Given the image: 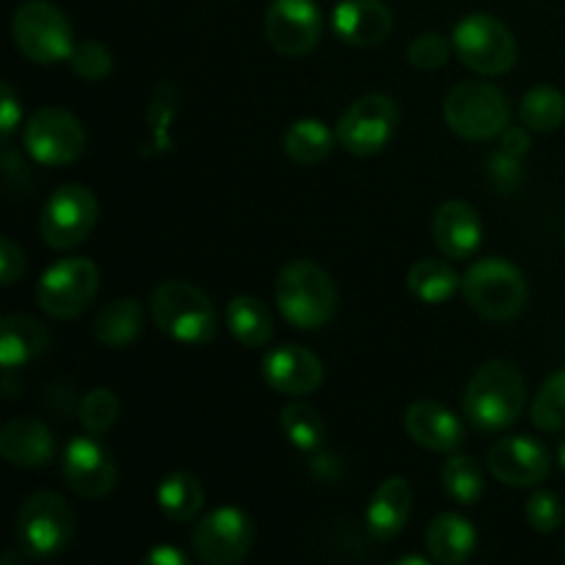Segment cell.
<instances>
[{
  "label": "cell",
  "mask_w": 565,
  "mask_h": 565,
  "mask_svg": "<svg viewBox=\"0 0 565 565\" xmlns=\"http://www.w3.org/2000/svg\"><path fill=\"white\" fill-rule=\"evenodd\" d=\"M527 406L522 370L508 359H491L463 392V417L483 434H500L522 417Z\"/></svg>",
  "instance_id": "obj_1"
},
{
  "label": "cell",
  "mask_w": 565,
  "mask_h": 565,
  "mask_svg": "<svg viewBox=\"0 0 565 565\" xmlns=\"http://www.w3.org/2000/svg\"><path fill=\"white\" fill-rule=\"evenodd\" d=\"M149 312L154 326L182 345H207L218 334V312L204 290L191 281H163L152 290Z\"/></svg>",
  "instance_id": "obj_2"
},
{
  "label": "cell",
  "mask_w": 565,
  "mask_h": 565,
  "mask_svg": "<svg viewBox=\"0 0 565 565\" xmlns=\"http://www.w3.org/2000/svg\"><path fill=\"white\" fill-rule=\"evenodd\" d=\"M276 303L287 323L296 329H323L337 312V287L320 265L309 259H292L279 270Z\"/></svg>",
  "instance_id": "obj_3"
},
{
  "label": "cell",
  "mask_w": 565,
  "mask_h": 565,
  "mask_svg": "<svg viewBox=\"0 0 565 565\" xmlns=\"http://www.w3.org/2000/svg\"><path fill=\"white\" fill-rule=\"evenodd\" d=\"M463 298L469 307L491 323H508L527 307L530 287L516 265L500 257H483L463 276Z\"/></svg>",
  "instance_id": "obj_4"
},
{
  "label": "cell",
  "mask_w": 565,
  "mask_h": 565,
  "mask_svg": "<svg viewBox=\"0 0 565 565\" xmlns=\"http://www.w3.org/2000/svg\"><path fill=\"white\" fill-rule=\"evenodd\" d=\"M14 535L17 544L33 557H55L75 539V511L61 494L39 489L22 500Z\"/></svg>",
  "instance_id": "obj_5"
},
{
  "label": "cell",
  "mask_w": 565,
  "mask_h": 565,
  "mask_svg": "<svg viewBox=\"0 0 565 565\" xmlns=\"http://www.w3.org/2000/svg\"><path fill=\"white\" fill-rule=\"evenodd\" d=\"M445 121L467 141H489L511 125V105L494 83L467 81L447 94Z\"/></svg>",
  "instance_id": "obj_6"
},
{
  "label": "cell",
  "mask_w": 565,
  "mask_h": 565,
  "mask_svg": "<svg viewBox=\"0 0 565 565\" xmlns=\"http://www.w3.org/2000/svg\"><path fill=\"white\" fill-rule=\"evenodd\" d=\"M11 36L17 50L33 64H61L75 50L70 20L58 6L47 0H25L14 11Z\"/></svg>",
  "instance_id": "obj_7"
},
{
  "label": "cell",
  "mask_w": 565,
  "mask_h": 565,
  "mask_svg": "<svg viewBox=\"0 0 565 565\" xmlns=\"http://www.w3.org/2000/svg\"><path fill=\"white\" fill-rule=\"evenodd\" d=\"M452 47L461 58L463 66H469L478 75H505L513 70L519 58L516 39L513 31L491 14H469L452 31Z\"/></svg>",
  "instance_id": "obj_8"
},
{
  "label": "cell",
  "mask_w": 565,
  "mask_h": 565,
  "mask_svg": "<svg viewBox=\"0 0 565 565\" xmlns=\"http://www.w3.org/2000/svg\"><path fill=\"white\" fill-rule=\"evenodd\" d=\"M401 125V108L390 94H364L337 121V143L356 158H370L390 147Z\"/></svg>",
  "instance_id": "obj_9"
},
{
  "label": "cell",
  "mask_w": 565,
  "mask_h": 565,
  "mask_svg": "<svg viewBox=\"0 0 565 565\" xmlns=\"http://www.w3.org/2000/svg\"><path fill=\"white\" fill-rule=\"evenodd\" d=\"M97 290V265L86 257H70L44 270L36 285V303L50 318L72 320L94 301Z\"/></svg>",
  "instance_id": "obj_10"
},
{
  "label": "cell",
  "mask_w": 565,
  "mask_h": 565,
  "mask_svg": "<svg viewBox=\"0 0 565 565\" xmlns=\"http://www.w3.org/2000/svg\"><path fill=\"white\" fill-rule=\"evenodd\" d=\"M99 204L94 193L83 185H61L53 196L44 202L42 218H39V232L42 241L55 252L75 248L92 235L97 224Z\"/></svg>",
  "instance_id": "obj_11"
},
{
  "label": "cell",
  "mask_w": 565,
  "mask_h": 565,
  "mask_svg": "<svg viewBox=\"0 0 565 565\" xmlns=\"http://www.w3.org/2000/svg\"><path fill=\"white\" fill-rule=\"evenodd\" d=\"M25 152L42 166L75 163L86 152V130L81 119L64 108H42L22 132Z\"/></svg>",
  "instance_id": "obj_12"
},
{
  "label": "cell",
  "mask_w": 565,
  "mask_h": 565,
  "mask_svg": "<svg viewBox=\"0 0 565 565\" xmlns=\"http://www.w3.org/2000/svg\"><path fill=\"white\" fill-rule=\"evenodd\" d=\"M193 552L207 565H232L252 552L254 522L241 508H218L196 524L191 535Z\"/></svg>",
  "instance_id": "obj_13"
},
{
  "label": "cell",
  "mask_w": 565,
  "mask_h": 565,
  "mask_svg": "<svg viewBox=\"0 0 565 565\" xmlns=\"http://www.w3.org/2000/svg\"><path fill=\"white\" fill-rule=\"evenodd\" d=\"M323 36V14L315 0H274L265 11V39L287 58L312 53Z\"/></svg>",
  "instance_id": "obj_14"
},
{
  "label": "cell",
  "mask_w": 565,
  "mask_h": 565,
  "mask_svg": "<svg viewBox=\"0 0 565 565\" xmlns=\"http://www.w3.org/2000/svg\"><path fill=\"white\" fill-rule=\"evenodd\" d=\"M61 475L83 500H103L116 486V463L94 434L75 436L61 456Z\"/></svg>",
  "instance_id": "obj_15"
},
{
  "label": "cell",
  "mask_w": 565,
  "mask_h": 565,
  "mask_svg": "<svg viewBox=\"0 0 565 565\" xmlns=\"http://www.w3.org/2000/svg\"><path fill=\"white\" fill-rule=\"evenodd\" d=\"M486 463H489L491 478L513 489H524V486H539L550 478L552 456L539 439L508 436L491 447Z\"/></svg>",
  "instance_id": "obj_16"
},
{
  "label": "cell",
  "mask_w": 565,
  "mask_h": 565,
  "mask_svg": "<svg viewBox=\"0 0 565 565\" xmlns=\"http://www.w3.org/2000/svg\"><path fill=\"white\" fill-rule=\"evenodd\" d=\"M265 384L281 395H312L323 384V364L301 345H279L263 359Z\"/></svg>",
  "instance_id": "obj_17"
},
{
  "label": "cell",
  "mask_w": 565,
  "mask_h": 565,
  "mask_svg": "<svg viewBox=\"0 0 565 565\" xmlns=\"http://www.w3.org/2000/svg\"><path fill=\"white\" fill-rule=\"evenodd\" d=\"M331 28L351 47H379L395 28V14L384 0H342L331 14Z\"/></svg>",
  "instance_id": "obj_18"
},
{
  "label": "cell",
  "mask_w": 565,
  "mask_h": 565,
  "mask_svg": "<svg viewBox=\"0 0 565 565\" xmlns=\"http://www.w3.org/2000/svg\"><path fill=\"white\" fill-rule=\"evenodd\" d=\"M406 434L430 452H456L463 445V423L456 412L436 401H417L406 408Z\"/></svg>",
  "instance_id": "obj_19"
},
{
  "label": "cell",
  "mask_w": 565,
  "mask_h": 565,
  "mask_svg": "<svg viewBox=\"0 0 565 565\" xmlns=\"http://www.w3.org/2000/svg\"><path fill=\"white\" fill-rule=\"evenodd\" d=\"M483 241V221L478 210L461 199H450L434 215V243L445 257L467 259L472 257Z\"/></svg>",
  "instance_id": "obj_20"
},
{
  "label": "cell",
  "mask_w": 565,
  "mask_h": 565,
  "mask_svg": "<svg viewBox=\"0 0 565 565\" xmlns=\"http://www.w3.org/2000/svg\"><path fill=\"white\" fill-rule=\"evenodd\" d=\"M0 456L22 469H39L53 461L55 439L44 423L33 417H17L0 430Z\"/></svg>",
  "instance_id": "obj_21"
},
{
  "label": "cell",
  "mask_w": 565,
  "mask_h": 565,
  "mask_svg": "<svg viewBox=\"0 0 565 565\" xmlns=\"http://www.w3.org/2000/svg\"><path fill=\"white\" fill-rule=\"evenodd\" d=\"M414 494L403 478H390L375 489L367 505V530L375 541H392L403 533L412 516Z\"/></svg>",
  "instance_id": "obj_22"
},
{
  "label": "cell",
  "mask_w": 565,
  "mask_h": 565,
  "mask_svg": "<svg viewBox=\"0 0 565 565\" xmlns=\"http://www.w3.org/2000/svg\"><path fill=\"white\" fill-rule=\"evenodd\" d=\"M478 533L461 513H439L425 530V550L430 561L441 565H461L472 557Z\"/></svg>",
  "instance_id": "obj_23"
},
{
  "label": "cell",
  "mask_w": 565,
  "mask_h": 565,
  "mask_svg": "<svg viewBox=\"0 0 565 565\" xmlns=\"http://www.w3.org/2000/svg\"><path fill=\"white\" fill-rule=\"evenodd\" d=\"M50 334L31 315H6L0 323V364L17 370L33 362L47 348Z\"/></svg>",
  "instance_id": "obj_24"
},
{
  "label": "cell",
  "mask_w": 565,
  "mask_h": 565,
  "mask_svg": "<svg viewBox=\"0 0 565 565\" xmlns=\"http://www.w3.org/2000/svg\"><path fill=\"white\" fill-rule=\"evenodd\" d=\"M94 337L105 348H127L141 337L143 307L136 298H119L97 312L92 323Z\"/></svg>",
  "instance_id": "obj_25"
},
{
  "label": "cell",
  "mask_w": 565,
  "mask_h": 565,
  "mask_svg": "<svg viewBox=\"0 0 565 565\" xmlns=\"http://www.w3.org/2000/svg\"><path fill=\"white\" fill-rule=\"evenodd\" d=\"M226 329L241 345L263 348L274 337V315L257 296H235L226 307Z\"/></svg>",
  "instance_id": "obj_26"
},
{
  "label": "cell",
  "mask_w": 565,
  "mask_h": 565,
  "mask_svg": "<svg viewBox=\"0 0 565 565\" xmlns=\"http://www.w3.org/2000/svg\"><path fill=\"white\" fill-rule=\"evenodd\" d=\"M406 281H408V292H412L417 301L430 303V307L447 303L463 285V279L452 270V265L436 257L414 263L412 270H408Z\"/></svg>",
  "instance_id": "obj_27"
},
{
  "label": "cell",
  "mask_w": 565,
  "mask_h": 565,
  "mask_svg": "<svg viewBox=\"0 0 565 565\" xmlns=\"http://www.w3.org/2000/svg\"><path fill=\"white\" fill-rule=\"evenodd\" d=\"M285 154L298 166L323 163L337 143V132L320 119H298L285 132Z\"/></svg>",
  "instance_id": "obj_28"
},
{
  "label": "cell",
  "mask_w": 565,
  "mask_h": 565,
  "mask_svg": "<svg viewBox=\"0 0 565 565\" xmlns=\"http://www.w3.org/2000/svg\"><path fill=\"white\" fill-rule=\"evenodd\" d=\"M204 489L191 472H171L158 486V508L169 522L185 524L202 511Z\"/></svg>",
  "instance_id": "obj_29"
},
{
  "label": "cell",
  "mask_w": 565,
  "mask_h": 565,
  "mask_svg": "<svg viewBox=\"0 0 565 565\" xmlns=\"http://www.w3.org/2000/svg\"><path fill=\"white\" fill-rule=\"evenodd\" d=\"M441 489L458 505H475L486 494V475L475 458L458 456L456 450L441 467Z\"/></svg>",
  "instance_id": "obj_30"
},
{
  "label": "cell",
  "mask_w": 565,
  "mask_h": 565,
  "mask_svg": "<svg viewBox=\"0 0 565 565\" xmlns=\"http://www.w3.org/2000/svg\"><path fill=\"white\" fill-rule=\"evenodd\" d=\"M180 114V88L171 81H160L152 94V105H149L147 125H149V141L143 152H169L171 149V121Z\"/></svg>",
  "instance_id": "obj_31"
},
{
  "label": "cell",
  "mask_w": 565,
  "mask_h": 565,
  "mask_svg": "<svg viewBox=\"0 0 565 565\" xmlns=\"http://www.w3.org/2000/svg\"><path fill=\"white\" fill-rule=\"evenodd\" d=\"M279 423H281V430H285V436L290 439V445L296 447V450L315 456V452L323 447L326 423L312 406H307V403H290V406L281 408Z\"/></svg>",
  "instance_id": "obj_32"
},
{
  "label": "cell",
  "mask_w": 565,
  "mask_h": 565,
  "mask_svg": "<svg viewBox=\"0 0 565 565\" xmlns=\"http://www.w3.org/2000/svg\"><path fill=\"white\" fill-rule=\"evenodd\" d=\"M522 125L533 132H550L565 121V94L552 86H539L522 97Z\"/></svg>",
  "instance_id": "obj_33"
},
{
  "label": "cell",
  "mask_w": 565,
  "mask_h": 565,
  "mask_svg": "<svg viewBox=\"0 0 565 565\" xmlns=\"http://www.w3.org/2000/svg\"><path fill=\"white\" fill-rule=\"evenodd\" d=\"M530 419L539 430L546 434H557L565 430V370H557L555 375L544 381V386L535 395L533 408H530Z\"/></svg>",
  "instance_id": "obj_34"
},
{
  "label": "cell",
  "mask_w": 565,
  "mask_h": 565,
  "mask_svg": "<svg viewBox=\"0 0 565 565\" xmlns=\"http://www.w3.org/2000/svg\"><path fill=\"white\" fill-rule=\"evenodd\" d=\"M77 417H81V425L94 436L108 434L110 428L119 419V397L114 395L105 386H97V390L88 392L86 397L77 406Z\"/></svg>",
  "instance_id": "obj_35"
},
{
  "label": "cell",
  "mask_w": 565,
  "mask_h": 565,
  "mask_svg": "<svg viewBox=\"0 0 565 565\" xmlns=\"http://www.w3.org/2000/svg\"><path fill=\"white\" fill-rule=\"evenodd\" d=\"M70 64L77 77H83V81L88 83H97L110 75V70H114V55H110V50L105 47V44L81 42L72 50Z\"/></svg>",
  "instance_id": "obj_36"
},
{
  "label": "cell",
  "mask_w": 565,
  "mask_h": 565,
  "mask_svg": "<svg viewBox=\"0 0 565 565\" xmlns=\"http://www.w3.org/2000/svg\"><path fill=\"white\" fill-rule=\"evenodd\" d=\"M452 42H447L445 36H439V33H423V36L414 39L412 44H408V64L414 66V70H423V72H434V70H441V66L450 61V53H452Z\"/></svg>",
  "instance_id": "obj_37"
},
{
  "label": "cell",
  "mask_w": 565,
  "mask_h": 565,
  "mask_svg": "<svg viewBox=\"0 0 565 565\" xmlns=\"http://www.w3.org/2000/svg\"><path fill=\"white\" fill-rule=\"evenodd\" d=\"M524 516H527L530 527L539 530V533H555L563 522L561 497L552 494V491H539L524 505Z\"/></svg>",
  "instance_id": "obj_38"
},
{
  "label": "cell",
  "mask_w": 565,
  "mask_h": 565,
  "mask_svg": "<svg viewBox=\"0 0 565 565\" xmlns=\"http://www.w3.org/2000/svg\"><path fill=\"white\" fill-rule=\"evenodd\" d=\"M22 274H25V254L9 235H3L0 237V276H3L0 281L11 287Z\"/></svg>",
  "instance_id": "obj_39"
},
{
  "label": "cell",
  "mask_w": 565,
  "mask_h": 565,
  "mask_svg": "<svg viewBox=\"0 0 565 565\" xmlns=\"http://www.w3.org/2000/svg\"><path fill=\"white\" fill-rule=\"evenodd\" d=\"M0 88H3V97H0V130H3V141H9L11 132L17 130V125L22 119V105L9 81H3Z\"/></svg>",
  "instance_id": "obj_40"
},
{
  "label": "cell",
  "mask_w": 565,
  "mask_h": 565,
  "mask_svg": "<svg viewBox=\"0 0 565 565\" xmlns=\"http://www.w3.org/2000/svg\"><path fill=\"white\" fill-rule=\"evenodd\" d=\"M519 169H522L519 158H513V154H508V152H500L494 160H491V177H494L502 188L516 185V177L522 174Z\"/></svg>",
  "instance_id": "obj_41"
},
{
  "label": "cell",
  "mask_w": 565,
  "mask_h": 565,
  "mask_svg": "<svg viewBox=\"0 0 565 565\" xmlns=\"http://www.w3.org/2000/svg\"><path fill=\"white\" fill-rule=\"evenodd\" d=\"M533 141H530V127H505L502 132V152L513 154V158H524L530 152Z\"/></svg>",
  "instance_id": "obj_42"
},
{
  "label": "cell",
  "mask_w": 565,
  "mask_h": 565,
  "mask_svg": "<svg viewBox=\"0 0 565 565\" xmlns=\"http://www.w3.org/2000/svg\"><path fill=\"white\" fill-rule=\"evenodd\" d=\"M143 563L147 565H188V557L182 555L180 550H174V546L160 544V546H154L147 557H143Z\"/></svg>",
  "instance_id": "obj_43"
},
{
  "label": "cell",
  "mask_w": 565,
  "mask_h": 565,
  "mask_svg": "<svg viewBox=\"0 0 565 565\" xmlns=\"http://www.w3.org/2000/svg\"><path fill=\"white\" fill-rule=\"evenodd\" d=\"M428 557H419V555H408V557H397L395 565H428Z\"/></svg>",
  "instance_id": "obj_44"
},
{
  "label": "cell",
  "mask_w": 565,
  "mask_h": 565,
  "mask_svg": "<svg viewBox=\"0 0 565 565\" xmlns=\"http://www.w3.org/2000/svg\"><path fill=\"white\" fill-rule=\"evenodd\" d=\"M557 461H561V467L565 469V439L561 441V447H557Z\"/></svg>",
  "instance_id": "obj_45"
},
{
  "label": "cell",
  "mask_w": 565,
  "mask_h": 565,
  "mask_svg": "<svg viewBox=\"0 0 565 565\" xmlns=\"http://www.w3.org/2000/svg\"><path fill=\"white\" fill-rule=\"evenodd\" d=\"M563 561H565V533H563Z\"/></svg>",
  "instance_id": "obj_46"
}]
</instances>
